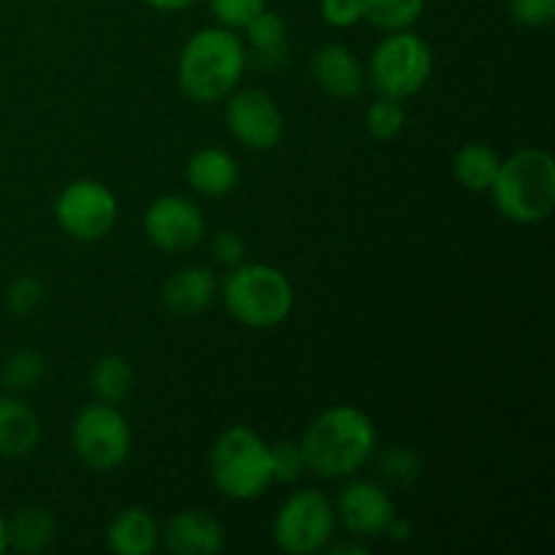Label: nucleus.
Here are the masks:
<instances>
[{
    "mask_svg": "<svg viewBox=\"0 0 555 555\" xmlns=\"http://www.w3.org/2000/svg\"><path fill=\"white\" fill-rule=\"evenodd\" d=\"M217 285L215 274L206 266H184V269L173 271L166 282H163V307L177 318H195V314L206 312L215 304Z\"/></svg>",
    "mask_w": 555,
    "mask_h": 555,
    "instance_id": "obj_15",
    "label": "nucleus"
},
{
    "mask_svg": "<svg viewBox=\"0 0 555 555\" xmlns=\"http://www.w3.org/2000/svg\"><path fill=\"white\" fill-rule=\"evenodd\" d=\"M325 551H331L334 555H341V553H352V555H366L369 553V547L363 545L361 540L358 542H347V545H334V547H325Z\"/></svg>",
    "mask_w": 555,
    "mask_h": 555,
    "instance_id": "obj_35",
    "label": "nucleus"
},
{
    "mask_svg": "<svg viewBox=\"0 0 555 555\" xmlns=\"http://www.w3.org/2000/svg\"><path fill=\"white\" fill-rule=\"evenodd\" d=\"M383 537H388V540H393V542H410L412 540V524L410 520L399 518V515H393Z\"/></svg>",
    "mask_w": 555,
    "mask_h": 555,
    "instance_id": "obj_33",
    "label": "nucleus"
},
{
    "mask_svg": "<svg viewBox=\"0 0 555 555\" xmlns=\"http://www.w3.org/2000/svg\"><path fill=\"white\" fill-rule=\"evenodd\" d=\"M117 195L98 179H76L65 184L54 201V220L65 236L76 242H98L117 225Z\"/></svg>",
    "mask_w": 555,
    "mask_h": 555,
    "instance_id": "obj_9",
    "label": "nucleus"
},
{
    "mask_svg": "<svg viewBox=\"0 0 555 555\" xmlns=\"http://www.w3.org/2000/svg\"><path fill=\"white\" fill-rule=\"evenodd\" d=\"M320 16L325 25L347 30L363 20V0H320Z\"/></svg>",
    "mask_w": 555,
    "mask_h": 555,
    "instance_id": "obj_31",
    "label": "nucleus"
},
{
    "mask_svg": "<svg viewBox=\"0 0 555 555\" xmlns=\"http://www.w3.org/2000/svg\"><path fill=\"white\" fill-rule=\"evenodd\" d=\"M336 509L325 493L314 488L291 493L271 520L276 547L291 555H314L331 545L336 534Z\"/></svg>",
    "mask_w": 555,
    "mask_h": 555,
    "instance_id": "obj_7",
    "label": "nucleus"
},
{
    "mask_svg": "<svg viewBox=\"0 0 555 555\" xmlns=\"http://www.w3.org/2000/svg\"><path fill=\"white\" fill-rule=\"evenodd\" d=\"M336 524L356 540L383 537L396 515L393 499L374 480H350L334 502Z\"/></svg>",
    "mask_w": 555,
    "mask_h": 555,
    "instance_id": "obj_12",
    "label": "nucleus"
},
{
    "mask_svg": "<svg viewBox=\"0 0 555 555\" xmlns=\"http://www.w3.org/2000/svg\"><path fill=\"white\" fill-rule=\"evenodd\" d=\"M173 555H215L225 547V529L206 509H182L160 531Z\"/></svg>",
    "mask_w": 555,
    "mask_h": 555,
    "instance_id": "obj_14",
    "label": "nucleus"
},
{
    "mask_svg": "<svg viewBox=\"0 0 555 555\" xmlns=\"http://www.w3.org/2000/svg\"><path fill=\"white\" fill-rule=\"evenodd\" d=\"M426 0H363V20L383 33L406 30L421 20Z\"/></svg>",
    "mask_w": 555,
    "mask_h": 555,
    "instance_id": "obj_23",
    "label": "nucleus"
},
{
    "mask_svg": "<svg viewBox=\"0 0 555 555\" xmlns=\"http://www.w3.org/2000/svg\"><path fill=\"white\" fill-rule=\"evenodd\" d=\"M146 238L163 253H188L195 249L206 236V217L195 201L188 195H160L144 211Z\"/></svg>",
    "mask_w": 555,
    "mask_h": 555,
    "instance_id": "obj_11",
    "label": "nucleus"
},
{
    "mask_svg": "<svg viewBox=\"0 0 555 555\" xmlns=\"http://www.w3.org/2000/svg\"><path fill=\"white\" fill-rule=\"evenodd\" d=\"M41 442V421L36 410L16 399L14 393L0 396V455L25 459Z\"/></svg>",
    "mask_w": 555,
    "mask_h": 555,
    "instance_id": "obj_17",
    "label": "nucleus"
},
{
    "mask_svg": "<svg viewBox=\"0 0 555 555\" xmlns=\"http://www.w3.org/2000/svg\"><path fill=\"white\" fill-rule=\"evenodd\" d=\"M133 383V366L128 363V358L117 356V352L101 356L90 369V390L95 396V401L119 404V401H125L130 396Z\"/></svg>",
    "mask_w": 555,
    "mask_h": 555,
    "instance_id": "obj_22",
    "label": "nucleus"
},
{
    "mask_svg": "<svg viewBox=\"0 0 555 555\" xmlns=\"http://www.w3.org/2000/svg\"><path fill=\"white\" fill-rule=\"evenodd\" d=\"M150 9L155 11H166V14H177V11H184L190 9V5H195L198 0H144Z\"/></svg>",
    "mask_w": 555,
    "mask_h": 555,
    "instance_id": "obj_34",
    "label": "nucleus"
},
{
    "mask_svg": "<svg viewBox=\"0 0 555 555\" xmlns=\"http://www.w3.org/2000/svg\"><path fill=\"white\" fill-rule=\"evenodd\" d=\"M211 255L220 266L233 269V266L244 263V255H247V244L238 236L236 231H220L211 238Z\"/></svg>",
    "mask_w": 555,
    "mask_h": 555,
    "instance_id": "obj_32",
    "label": "nucleus"
},
{
    "mask_svg": "<svg viewBox=\"0 0 555 555\" xmlns=\"http://www.w3.org/2000/svg\"><path fill=\"white\" fill-rule=\"evenodd\" d=\"M491 198L499 215L518 225L547 220L555 209V160L547 150L524 146L499 163L491 184Z\"/></svg>",
    "mask_w": 555,
    "mask_h": 555,
    "instance_id": "obj_3",
    "label": "nucleus"
},
{
    "mask_svg": "<svg viewBox=\"0 0 555 555\" xmlns=\"http://www.w3.org/2000/svg\"><path fill=\"white\" fill-rule=\"evenodd\" d=\"M507 11L518 25L547 27L555 20V0H507Z\"/></svg>",
    "mask_w": 555,
    "mask_h": 555,
    "instance_id": "obj_30",
    "label": "nucleus"
},
{
    "mask_svg": "<svg viewBox=\"0 0 555 555\" xmlns=\"http://www.w3.org/2000/svg\"><path fill=\"white\" fill-rule=\"evenodd\" d=\"M434 70V52L428 41L417 33L393 30L385 33L383 41L369 54L366 79L377 95L406 101L426 87Z\"/></svg>",
    "mask_w": 555,
    "mask_h": 555,
    "instance_id": "obj_6",
    "label": "nucleus"
},
{
    "mask_svg": "<svg viewBox=\"0 0 555 555\" xmlns=\"http://www.w3.org/2000/svg\"><path fill=\"white\" fill-rule=\"evenodd\" d=\"M247 43L253 47V60L260 68H280L287 60V25L276 11L263 9L247 27Z\"/></svg>",
    "mask_w": 555,
    "mask_h": 555,
    "instance_id": "obj_19",
    "label": "nucleus"
},
{
    "mask_svg": "<svg viewBox=\"0 0 555 555\" xmlns=\"http://www.w3.org/2000/svg\"><path fill=\"white\" fill-rule=\"evenodd\" d=\"M184 179L204 198H222L236 190L238 163L228 150L204 146L190 155L188 166H184Z\"/></svg>",
    "mask_w": 555,
    "mask_h": 555,
    "instance_id": "obj_16",
    "label": "nucleus"
},
{
    "mask_svg": "<svg viewBox=\"0 0 555 555\" xmlns=\"http://www.w3.org/2000/svg\"><path fill=\"white\" fill-rule=\"evenodd\" d=\"M304 472H307V464H304L301 444L291 442V439L271 444V475H274V482L291 486V482L301 480Z\"/></svg>",
    "mask_w": 555,
    "mask_h": 555,
    "instance_id": "obj_28",
    "label": "nucleus"
},
{
    "mask_svg": "<svg viewBox=\"0 0 555 555\" xmlns=\"http://www.w3.org/2000/svg\"><path fill=\"white\" fill-rule=\"evenodd\" d=\"M502 157L482 141L464 144L453 157V177L466 193H488L496 179Z\"/></svg>",
    "mask_w": 555,
    "mask_h": 555,
    "instance_id": "obj_21",
    "label": "nucleus"
},
{
    "mask_svg": "<svg viewBox=\"0 0 555 555\" xmlns=\"http://www.w3.org/2000/svg\"><path fill=\"white\" fill-rule=\"evenodd\" d=\"M43 301H47V287L33 274L16 276L9 291H5V309L16 318H27V314L38 312Z\"/></svg>",
    "mask_w": 555,
    "mask_h": 555,
    "instance_id": "obj_27",
    "label": "nucleus"
},
{
    "mask_svg": "<svg viewBox=\"0 0 555 555\" xmlns=\"http://www.w3.org/2000/svg\"><path fill=\"white\" fill-rule=\"evenodd\" d=\"M312 79L325 95L336 101H352L366 87V68L350 47L325 43L312 54Z\"/></svg>",
    "mask_w": 555,
    "mask_h": 555,
    "instance_id": "obj_13",
    "label": "nucleus"
},
{
    "mask_svg": "<svg viewBox=\"0 0 555 555\" xmlns=\"http://www.w3.org/2000/svg\"><path fill=\"white\" fill-rule=\"evenodd\" d=\"M247 47L231 27H201L177 57V85L193 103H220L247 68Z\"/></svg>",
    "mask_w": 555,
    "mask_h": 555,
    "instance_id": "obj_2",
    "label": "nucleus"
},
{
    "mask_svg": "<svg viewBox=\"0 0 555 555\" xmlns=\"http://www.w3.org/2000/svg\"><path fill=\"white\" fill-rule=\"evenodd\" d=\"M220 296L236 323L258 331L282 325L296 307L293 282L285 271L269 263H238L228 269Z\"/></svg>",
    "mask_w": 555,
    "mask_h": 555,
    "instance_id": "obj_4",
    "label": "nucleus"
},
{
    "mask_svg": "<svg viewBox=\"0 0 555 555\" xmlns=\"http://www.w3.org/2000/svg\"><path fill=\"white\" fill-rule=\"evenodd\" d=\"M209 475L231 502L260 499L274 482L271 444L249 426H228L209 450Z\"/></svg>",
    "mask_w": 555,
    "mask_h": 555,
    "instance_id": "obj_5",
    "label": "nucleus"
},
{
    "mask_svg": "<svg viewBox=\"0 0 555 555\" xmlns=\"http://www.w3.org/2000/svg\"><path fill=\"white\" fill-rule=\"evenodd\" d=\"M5 534L16 553H41L52 545L57 524L43 507H22L5 520Z\"/></svg>",
    "mask_w": 555,
    "mask_h": 555,
    "instance_id": "obj_20",
    "label": "nucleus"
},
{
    "mask_svg": "<svg viewBox=\"0 0 555 555\" xmlns=\"http://www.w3.org/2000/svg\"><path fill=\"white\" fill-rule=\"evenodd\" d=\"M43 372H47V363H43V356L38 350H14L3 361V369H0V379L9 390L20 393V390L36 388L43 379Z\"/></svg>",
    "mask_w": 555,
    "mask_h": 555,
    "instance_id": "obj_24",
    "label": "nucleus"
},
{
    "mask_svg": "<svg viewBox=\"0 0 555 555\" xmlns=\"http://www.w3.org/2000/svg\"><path fill=\"white\" fill-rule=\"evenodd\" d=\"M9 551V534H5V518L0 515V555Z\"/></svg>",
    "mask_w": 555,
    "mask_h": 555,
    "instance_id": "obj_36",
    "label": "nucleus"
},
{
    "mask_svg": "<svg viewBox=\"0 0 555 555\" xmlns=\"http://www.w3.org/2000/svg\"><path fill=\"white\" fill-rule=\"evenodd\" d=\"M106 545L117 555H150L160 545V526L144 507H125L108 524Z\"/></svg>",
    "mask_w": 555,
    "mask_h": 555,
    "instance_id": "obj_18",
    "label": "nucleus"
},
{
    "mask_svg": "<svg viewBox=\"0 0 555 555\" xmlns=\"http://www.w3.org/2000/svg\"><path fill=\"white\" fill-rule=\"evenodd\" d=\"M225 128L247 150L269 152L285 135V117L271 92L244 87L225 98Z\"/></svg>",
    "mask_w": 555,
    "mask_h": 555,
    "instance_id": "obj_10",
    "label": "nucleus"
},
{
    "mask_svg": "<svg viewBox=\"0 0 555 555\" xmlns=\"http://www.w3.org/2000/svg\"><path fill=\"white\" fill-rule=\"evenodd\" d=\"M379 472L388 477L393 486H415L423 475V461L421 455L412 448H401V444H390L379 453L377 459Z\"/></svg>",
    "mask_w": 555,
    "mask_h": 555,
    "instance_id": "obj_26",
    "label": "nucleus"
},
{
    "mask_svg": "<svg viewBox=\"0 0 555 555\" xmlns=\"http://www.w3.org/2000/svg\"><path fill=\"white\" fill-rule=\"evenodd\" d=\"M307 472L323 480H345L358 475L377 453V426L363 410L336 404L320 412L301 437Z\"/></svg>",
    "mask_w": 555,
    "mask_h": 555,
    "instance_id": "obj_1",
    "label": "nucleus"
},
{
    "mask_svg": "<svg viewBox=\"0 0 555 555\" xmlns=\"http://www.w3.org/2000/svg\"><path fill=\"white\" fill-rule=\"evenodd\" d=\"M404 125H406L404 103L396 101V98L379 95L377 101L366 108V130L372 139L377 141L399 139Z\"/></svg>",
    "mask_w": 555,
    "mask_h": 555,
    "instance_id": "obj_25",
    "label": "nucleus"
},
{
    "mask_svg": "<svg viewBox=\"0 0 555 555\" xmlns=\"http://www.w3.org/2000/svg\"><path fill=\"white\" fill-rule=\"evenodd\" d=\"M209 9L222 27L244 30L266 9V0H209Z\"/></svg>",
    "mask_w": 555,
    "mask_h": 555,
    "instance_id": "obj_29",
    "label": "nucleus"
},
{
    "mask_svg": "<svg viewBox=\"0 0 555 555\" xmlns=\"http://www.w3.org/2000/svg\"><path fill=\"white\" fill-rule=\"evenodd\" d=\"M70 448L76 459L95 472H114L128 461L133 448L130 423L122 412L106 401L87 404L70 426Z\"/></svg>",
    "mask_w": 555,
    "mask_h": 555,
    "instance_id": "obj_8",
    "label": "nucleus"
}]
</instances>
